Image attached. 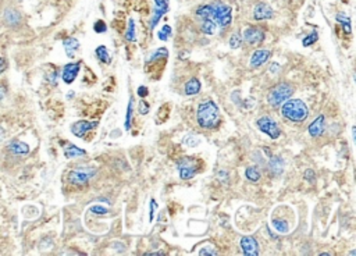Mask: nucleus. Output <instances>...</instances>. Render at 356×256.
I'll list each match as a JSON object with an SVG mask.
<instances>
[{
    "mask_svg": "<svg viewBox=\"0 0 356 256\" xmlns=\"http://www.w3.org/2000/svg\"><path fill=\"white\" fill-rule=\"evenodd\" d=\"M196 120L202 128L212 130L216 128L220 123V110L213 100H206L200 103L196 110Z\"/></svg>",
    "mask_w": 356,
    "mask_h": 256,
    "instance_id": "obj_1",
    "label": "nucleus"
},
{
    "mask_svg": "<svg viewBox=\"0 0 356 256\" xmlns=\"http://www.w3.org/2000/svg\"><path fill=\"white\" fill-rule=\"evenodd\" d=\"M281 114L292 123H302L309 116V109L300 99H287L281 106Z\"/></svg>",
    "mask_w": 356,
    "mask_h": 256,
    "instance_id": "obj_2",
    "label": "nucleus"
},
{
    "mask_svg": "<svg viewBox=\"0 0 356 256\" xmlns=\"http://www.w3.org/2000/svg\"><path fill=\"white\" fill-rule=\"evenodd\" d=\"M209 20H213L221 28H227L233 21V9L221 2H213L209 5Z\"/></svg>",
    "mask_w": 356,
    "mask_h": 256,
    "instance_id": "obj_3",
    "label": "nucleus"
},
{
    "mask_svg": "<svg viewBox=\"0 0 356 256\" xmlns=\"http://www.w3.org/2000/svg\"><path fill=\"white\" fill-rule=\"evenodd\" d=\"M294 91H295V88L292 87L291 84L281 82V84L270 89L269 95H267V102L270 103L271 108H278L287 99H290Z\"/></svg>",
    "mask_w": 356,
    "mask_h": 256,
    "instance_id": "obj_4",
    "label": "nucleus"
},
{
    "mask_svg": "<svg viewBox=\"0 0 356 256\" xmlns=\"http://www.w3.org/2000/svg\"><path fill=\"white\" fill-rule=\"evenodd\" d=\"M96 175V169L89 167H80V169L71 170L68 174V183L72 185H85L91 178Z\"/></svg>",
    "mask_w": 356,
    "mask_h": 256,
    "instance_id": "obj_5",
    "label": "nucleus"
},
{
    "mask_svg": "<svg viewBox=\"0 0 356 256\" xmlns=\"http://www.w3.org/2000/svg\"><path fill=\"white\" fill-rule=\"evenodd\" d=\"M256 125L259 128L260 131L263 134H266L267 137H270L271 139H278V137L281 135V130L278 127V124L275 123L273 118L270 116H263L260 117L258 121H256Z\"/></svg>",
    "mask_w": 356,
    "mask_h": 256,
    "instance_id": "obj_6",
    "label": "nucleus"
},
{
    "mask_svg": "<svg viewBox=\"0 0 356 256\" xmlns=\"http://www.w3.org/2000/svg\"><path fill=\"white\" fill-rule=\"evenodd\" d=\"M199 170V162L193 158H184L178 162V173L181 180L193 178Z\"/></svg>",
    "mask_w": 356,
    "mask_h": 256,
    "instance_id": "obj_7",
    "label": "nucleus"
},
{
    "mask_svg": "<svg viewBox=\"0 0 356 256\" xmlns=\"http://www.w3.org/2000/svg\"><path fill=\"white\" fill-rule=\"evenodd\" d=\"M274 210L278 213L280 219H277L275 216H271V225H273V228H274L277 233H281V234H287V233H290V231L292 230V228H291L292 225L290 224V220H288V219H285L284 206L275 208Z\"/></svg>",
    "mask_w": 356,
    "mask_h": 256,
    "instance_id": "obj_8",
    "label": "nucleus"
},
{
    "mask_svg": "<svg viewBox=\"0 0 356 256\" xmlns=\"http://www.w3.org/2000/svg\"><path fill=\"white\" fill-rule=\"evenodd\" d=\"M266 34L259 27H248L242 32V41H245L249 45H258L265 41Z\"/></svg>",
    "mask_w": 356,
    "mask_h": 256,
    "instance_id": "obj_9",
    "label": "nucleus"
},
{
    "mask_svg": "<svg viewBox=\"0 0 356 256\" xmlns=\"http://www.w3.org/2000/svg\"><path fill=\"white\" fill-rule=\"evenodd\" d=\"M239 246L242 249L245 256H258L259 255V244L253 237H242L239 241Z\"/></svg>",
    "mask_w": 356,
    "mask_h": 256,
    "instance_id": "obj_10",
    "label": "nucleus"
},
{
    "mask_svg": "<svg viewBox=\"0 0 356 256\" xmlns=\"http://www.w3.org/2000/svg\"><path fill=\"white\" fill-rule=\"evenodd\" d=\"M80 68H81V63L80 62L66 64V66L63 67V72H61L63 81L66 82V84H72V82L75 81L78 72H80Z\"/></svg>",
    "mask_w": 356,
    "mask_h": 256,
    "instance_id": "obj_11",
    "label": "nucleus"
},
{
    "mask_svg": "<svg viewBox=\"0 0 356 256\" xmlns=\"http://www.w3.org/2000/svg\"><path fill=\"white\" fill-rule=\"evenodd\" d=\"M97 124L99 123H96V121H95V123H89V121L81 120V121H77V123L72 124L71 133L74 134L75 137H78V138H84L88 131H91V130H93L95 127H97Z\"/></svg>",
    "mask_w": 356,
    "mask_h": 256,
    "instance_id": "obj_12",
    "label": "nucleus"
},
{
    "mask_svg": "<svg viewBox=\"0 0 356 256\" xmlns=\"http://www.w3.org/2000/svg\"><path fill=\"white\" fill-rule=\"evenodd\" d=\"M273 16H274V11H273V9H271L269 5H266V3H258V5L255 6L253 18L256 21L270 20V18H273Z\"/></svg>",
    "mask_w": 356,
    "mask_h": 256,
    "instance_id": "obj_13",
    "label": "nucleus"
},
{
    "mask_svg": "<svg viewBox=\"0 0 356 256\" xmlns=\"http://www.w3.org/2000/svg\"><path fill=\"white\" fill-rule=\"evenodd\" d=\"M270 56H271V52L266 50V49H259V50L253 52V55L250 57L249 66L252 68H259L262 67L265 63L269 62Z\"/></svg>",
    "mask_w": 356,
    "mask_h": 256,
    "instance_id": "obj_14",
    "label": "nucleus"
},
{
    "mask_svg": "<svg viewBox=\"0 0 356 256\" xmlns=\"http://www.w3.org/2000/svg\"><path fill=\"white\" fill-rule=\"evenodd\" d=\"M324 128H326V116L319 114L309 125V134L313 138H319L321 134L324 133Z\"/></svg>",
    "mask_w": 356,
    "mask_h": 256,
    "instance_id": "obj_15",
    "label": "nucleus"
},
{
    "mask_svg": "<svg viewBox=\"0 0 356 256\" xmlns=\"http://www.w3.org/2000/svg\"><path fill=\"white\" fill-rule=\"evenodd\" d=\"M7 150L13 155H17V156H26V155L30 153V146L22 142V141H18V139H14L11 141L10 144L7 145Z\"/></svg>",
    "mask_w": 356,
    "mask_h": 256,
    "instance_id": "obj_16",
    "label": "nucleus"
},
{
    "mask_svg": "<svg viewBox=\"0 0 356 256\" xmlns=\"http://www.w3.org/2000/svg\"><path fill=\"white\" fill-rule=\"evenodd\" d=\"M200 88H202V84H200L198 78H191V80L185 82L184 92H185L187 96H193V95H198L200 92Z\"/></svg>",
    "mask_w": 356,
    "mask_h": 256,
    "instance_id": "obj_17",
    "label": "nucleus"
},
{
    "mask_svg": "<svg viewBox=\"0 0 356 256\" xmlns=\"http://www.w3.org/2000/svg\"><path fill=\"white\" fill-rule=\"evenodd\" d=\"M5 22L9 27H17L21 22V14L15 9H7L5 11Z\"/></svg>",
    "mask_w": 356,
    "mask_h": 256,
    "instance_id": "obj_18",
    "label": "nucleus"
},
{
    "mask_svg": "<svg viewBox=\"0 0 356 256\" xmlns=\"http://www.w3.org/2000/svg\"><path fill=\"white\" fill-rule=\"evenodd\" d=\"M269 167L271 170V173H274L275 175L281 174L284 171V160L278 158V156H274V155H270V162Z\"/></svg>",
    "mask_w": 356,
    "mask_h": 256,
    "instance_id": "obj_19",
    "label": "nucleus"
},
{
    "mask_svg": "<svg viewBox=\"0 0 356 256\" xmlns=\"http://www.w3.org/2000/svg\"><path fill=\"white\" fill-rule=\"evenodd\" d=\"M63 46L66 49L67 56L70 57V59H72L74 55H75L77 49L80 47V42L77 41L75 38H67V39L63 41Z\"/></svg>",
    "mask_w": 356,
    "mask_h": 256,
    "instance_id": "obj_20",
    "label": "nucleus"
},
{
    "mask_svg": "<svg viewBox=\"0 0 356 256\" xmlns=\"http://www.w3.org/2000/svg\"><path fill=\"white\" fill-rule=\"evenodd\" d=\"M87 152L84 149L78 148L75 145H68L66 149H64V156L67 159H72V158H78V156H85Z\"/></svg>",
    "mask_w": 356,
    "mask_h": 256,
    "instance_id": "obj_21",
    "label": "nucleus"
},
{
    "mask_svg": "<svg viewBox=\"0 0 356 256\" xmlns=\"http://www.w3.org/2000/svg\"><path fill=\"white\" fill-rule=\"evenodd\" d=\"M216 28H217V24L213 20H202L200 30L206 35H214L216 34Z\"/></svg>",
    "mask_w": 356,
    "mask_h": 256,
    "instance_id": "obj_22",
    "label": "nucleus"
},
{
    "mask_svg": "<svg viewBox=\"0 0 356 256\" xmlns=\"http://www.w3.org/2000/svg\"><path fill=\"white\" fill-rule=\"evenodd\" d=\"M245 177L252 183H256V181H259L262 174H260V170L256 166H250V167L245 170Z\"/></svg>",
    "mask_w": 356,
    "mask_h": 256,
    "instance_id": "obj_23",
    "label": "nucleus"
},
{
    "mask_svg": "<svg viewBox=\"0 0 356 256\" xmlns=\"http://www.w3.org/2000/svg\"><path fill=\"white\" fill-rule=\"evenodd\" d=\"M336 20L338 21V22H341L342 24V30H344V32H346V34H351V18L346 16V14H344V13H338L336 17Z\"/></svg>",
    "mask_w": 356,
    "mask_h": 256,
    "instance_id": "obj_24",
    "label": "nucleus"
},
{
    "mask_svg": "<svg viewBox=\"0 0 356 256\" xmlns=\"http://www.w3.org/2000/svg\"><path fill=\"white\" fill-rule=\"evenodd\" d=\"M183 144L185 146H188V148H196L200 144V138H199L198 135H195V134H188V135L184 137Z\"/></svg>",
    "mask_w": 356,
    "mask_h": 256,
    "instance_id": "obj_25",
    "label": "nucleus"
},
{
    "mask_svg": "<svg viewBox=\"0 0 356 256\" xmlns=\"http://www.w3.org/2000/svg\"><path fill=\"white\" fill-rule=\"evenodd\" d=\"M96 56L97 59H99L100 62L105 63V64H109V63L112 62V59H110V56H109V50H107L106 46H97Z\"/></svg>",
    "mask_w": 356,
    "mask_h": 256,
    "instance_id": "obj_26",
    "label": "nucleus"
},
{
    "mask_svg": "<svg viewBox=\"0 0 356 256\" xmlns=\"http://www.w3.org/2000/svg\"><path fill=\"white\" fill-rule=\"evenodd\" d=\"M133 113H134V97L130 99L127 109V118H125V130H131V121H133Z\"/></svg>",
    "mask_w": 356,
    "mask_h": 256,
    "instance_id": "obj_27",
    "label": "nucleus"
},
{
    "mask_svg": "<svg viewBox=\"0 0 356 256\" xmlns=\"http://www.w3.org/2000/svg\"><path fill=\"white\" fill-rule=\"evenodd\" d=\"M125 38L130 42H135V39H137V36H135V22H134L133 18H130V21H128V30L127 34H125Z\"/></svg>",
    "mask_w": 356,
    "mask_h": 256,
    "instance_id": "obj_28",
    "label": "nucleus"
},
{
    "mask_svg": "<svg viewBox=\"0 0 356 256\" xmlns=\"http://www.w3.org/2000/svg\"><path fill=\"white\" fill-rule=\"evenodd\" d=\"M242 36L239 35L238 32H235V34H233L231 35V38H230V47L231 49H238V47H241V45H242Z\"/></svg>",
    "mask_w": 356,
    "mask_h": 256,
    "instance_id": "obj_29",
    "label": "nucleus"
},
{
    "mask_svg": "<svg viewBox=\"0 0 356 256\" xmlns=\"http://www.w3.org/2000/svg\"><path fill=\"white\" fill-rule=\"evenodd\" d=\"M317 39H319V34H317V31H313L312 34H309V35L306 36L303 41H302V45H303L305 47L311 46V45H313Z\"/></svg>",
    "mask_w": 356,
    "mask_h": 256,
    "instance_id": "obj_30",
    "label": "nucleus"
},
{
    "mask_svg": "<svg viewBox=\"0 0 356 256\" xmlns=\"http://www.w3.org/2000/svg\"><path fill=\"white\" fill-rule=\"evenodd\" d=\"M159 35V39L160 41H167L168 38L171 36V27L170 25H164L160 31L158 32Z\"/></svg>",
    "mask_w": 356,
    "mask_h": 256,
    "instance_id": "obj_31",
    "label": "nucleus"
},
{
    "mask_svg": "<svg viewBox=\"0 0 356 256\" xmlns=\"http://www.w3.org/2000/svg\"><path fill=\"white\" fill-rule=\"evenodd\" d=\"M155 9L163 11L164 14L168 11V2L167 0H155Z\"/></svg>",
    "mask_w": 356,
    "mask_h": 256,
    "instance_id": "obj_32",
    "label": "nucleus"
},
{
    "mask_svg": "<svg viewBox=\"0 0 356 256\" xmlns=\"http://www.w3.org/2000/svg\"><path fill=\"white\" fill-rule=\"evenodd\" d=\"M93 28H95V32H97V34H103V32L107 31L106 22H105L103 20H97L96 22H95Z\"/></svg>",
    "mask_w": 356,
    "mask_h": 256,
    "instance_id": "obj_33",
    "label": "nucleus"
},
{
    "mask_svg": "<svg viewBox=\"0 0 356 256\" xmlns=\"http://www.w3.org/2000/svg\"><path fill=\"white\" fill-rule=\"evenodd\" d=\"M89 212H92V213H96V215H106V213H109V209L103 208L102 205H93L91 206Z\"/></svg>",
    "mask_w": 356,
    "mask_h": 256,
    "instance_id": "obj_34",
    "label": "nucleus"
},
{
    "mask_svg": "<svg viewBox=\"0 0 356 256\" xmlns=\"http://www.w3.org/2000/svg\"><path fill=\"white\" fill-rule=\"evenodd\" d=\"M199 255H217V252H216L213 246H204V248L199 249Z\"/></svg>",
    "mask_w": 356,
    "mask_h": 256,
    "instance_id": "obj_35",
    "label": "nucleus"
},
{
    "mask_svg": "<svg viewBox=\"0 0 356 256\" xmlns=\"http://www.w3.org/2000/svg\"><path fill=\"white\" fill-rule=\"evenodd\" d=\"M305 178L309 181V183H312V184H315L316 183V177H315V171L313 170H306L305 171Z\"/></svg>",
    "mask_w": 356,
    "mask_h": 256,
    "instance_id": "obj_36",
    "label": "nucleus"
},
{
    "mask_svg": "<svg viewBox=\"0 0 356 256\" xmlns=\"http://www.w3.org/2000/svg\"><path fill=\"white\" fill-rule=\"evenodd\" d=\"M139 113L141 114H148L149 113V105L145 100H141V103H139Z\"/></svg>",
    "mask_w": 356,
    "mask_h": 256,
    "instance_id": "obj_37",
    "label": "nucleus"
},
{
    "mask_svg": "<svg viewBox=\"0 0 356 256\" xmlns=\"http://www.w3.org/2000/svg\"><path fill=\"white\" fill-rule=\"evenodd\" d=\"M148 93H149V89L146 87H139L138 88V91H137V95L138 96H141V97H146L148 96Z\"/></svg>",
    "mask_w": 356,
    "mask_h": 256,
    "instance_id": "obj_38",
    "label": "nucleus"
},
{
    "mask_svg": "<svg viewBox=\"0 0 356 256\" xmlns=\"http://www.w3.org/2000/svg\"><path fill=\"white\" fill-rule=\"evenodd\" d=\"M158 208V203L156 200L152 199L150 200V221H153V217H155V209Z\"/></svg>",
    "mask_w": 356,
    "mask_h": 256,
    "instance_id": "obj_39",
    "label": "nucleus"
},
{
    "mask_svg": "<svg viewBox=\"0 0 356 256\" xmlns=\"http://www.w3.org/2000/svg\"><path fill=\"white\" fill-rule=\"evenodd\" d=\"M7 66H9L7 60H6L5 57H2V59H0V74L5 71L6 68H7Z\"/></svg>",
    "mask_w": 356,
    "mask_h": 256,
    "instance_id": "obj_40",
    "label": "nucleus"
},
{
    "mask_svg": "<svg viewBox=\"0 0 356 256\" xmlns=\"http://www.w3.org/2000/svg\"><path fill=\"white\" fill-rule=\"evenodd\" d=\"M5 95H6V88L3 87V85H0V100L5 97Z\"/></svg>",
    "mask_w": 356,
    "mask_h": 256,
    "instance_id": "obj_41",
    "label": "nucleus"
},
{
    "mask_svg": "<svg viewBox=\"0 0 356 256\" xmlns=\"http://www.w3.org/2000/svg\"><path fill=\"white\" fill-rule=\"evenodd\" d=\"M275 68H280V66H278L277 63H273V64H271V67H270V71L274 72V71H275Z\"/></svg>",
    "mask_w": 356,
    "mask_h": 256,
    "instance_id": "obj_42",
    "label": "nucleus"
},
{
    "mask_svg": "<svg viewBox=\"0 0 356 256\" xmlns=\"http://www.w3.org/2000/svg\"><path fill=\"white\" fill-rule=\"evenodd\" d=\"M5 135H6V133H5V130H3V128L0 127V141H2V139L5 138Z\"/></svg>",
    "mask_w": 356,
    "mask_h": 256,
    "instance_id": "obj_43",
    "label": "nucleus"
}]
</instances>
